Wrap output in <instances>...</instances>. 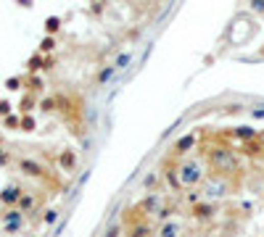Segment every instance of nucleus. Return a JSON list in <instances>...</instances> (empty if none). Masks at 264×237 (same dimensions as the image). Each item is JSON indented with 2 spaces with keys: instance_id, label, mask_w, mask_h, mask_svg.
Segmentation results:
<instances>
[{
  "instance_id": "obj_1",
  "label": "nucleus",
  "mask_w": 264,
  "mask_h": 237,
  "mask_svg": "<svg viewBox=\"0 0 264 237\" xmlns=\"http://www.w3.org/2000/svg\"><path fill=\"white\" fill-rule=\"evenodd\" d=\"M206 158H209L211 169L217 171V177H225V174H235L238 166H241L235 150H230L227 145H225V148H211V150L206 153Z\"/></svg>"
},
{
  "instance_id": "obj_2",
  "label": "nucleus",
  "mask_w": 264,
  "mask_h": 237,
  "mask_svg": "<svg viewBox=\"0 0 264 237\" xmlns=\"http://www.w3.org/2000/svg\"><path fill=\"white\" fill-rule=\"evenodd\" d=\"M175 169H177V177H180L182 187H196L206 179V169L198 158H182Z\"/></svg>"
},
{
  "instance_id": "obj_3",
  "label": "nucleus",
  "mask_w": 264,
  "mask_h": 237,
  "mask_svg": "<svg viewBox=\"0 0 264 237\" xmlns=\"http://www.w3.org/2000/svg\"><path fill=\"white\" fill-rule=\"evenodd\" d=\"M230 195V185L225 182V177H209L204 179V190H201V198H206L209 203L217 198H225Z\"/></svg>"
},
{
  "instance_id": "obj_4",
  "label": "nucleus",
  "mask_w": 264,
  "mask_h": 237,
  "mask_svg": "<svg viewBox=\"0 0 264 237\" xmlns=\"http://www.w3.org/2000/svg\"><path fill=\"white\" fill-rule=\"evenodd\" d=\"M161 205H164V193L161 190H153V193H148L140 203H137V211H143L148 216H156Z\"/></svg>"
},
{
  "instance_id": "obj_5",
  "label": "nucleus",
  "mask_w": 264,
  "mask_h": 237,
  "mask_svg": "<svg viewBox=\"0 0 264 237\" xmlns=\"http://www.w3.org/2000/svg\"><path fill=\"white\" fill-rule=\"evenodd\" d=\"M21 224H24V214H21L19 208H13V211H8V214L3 216V229H6L8 234H11V232H19Z\"/></svg>"
},
{
  "instance_id": "obj_6",
  "label": "nucleus",
  "mask_w": 264,
  "mask_h": 237,
  "mask_svg": "<svg viewBox=\"0 0 264 237\" xmlns=\"http://www.w3.org/2000/svg\"><path fill=\"white\" fill-rule=\"evenodd\" d=\"M214 214H217V205L209 203V200H201V203L193 205V216H196L198 221H211Z\"/></svg>"
},
{
  "instance_id": "obj_7",
  "label": "nucleus",
  "mask_w": 264,
  "mask_h": 237,
  "mask_svg": "<svg viewBox=\"0 0 264 237\" xmlns=\"http://www.w3.org/2000/svg\"><path fill=\"white\" fill-rule=\"evenodd\" d=\"M156 237H182V224L177 219H169V221H164V224L159 227Z\"/></svg>"
},
{
  "instance_id": "obj_8",
  "label": "nucleus",
  "mask_w": 264,
  "mask_h": 237,
  "mask_svg": "<svg viewBox=\"0 0 264 237\" xmlns=\"http://www.w3.org/2000/svg\"><path fill=\"white\" fill-rule=\"evenodd\" d=\"M193 148H196V135H182V137L175 142L172 150H175L177 155H185V153H190Z\"/></svg>"
},
{
  "instance_id": "obj_9",
  "label": "nucleus",
  "mask_w": 264,
  "mask_h": 237,
  "mask_svg": "<svg viewBox=\"0 0 264 237\" xmlns=\"http://www.w3.org/2000/svg\"><path fill=\"white\" fill-rule=\"evenodd\" d=\"M21 195H24V193H21L19 185H8L3 193H0V200H3V203H19Z\"/></svg>"
},
{
  "instance_id": "obj_10",
  "label": "nucleus",
  "mask_w": 264,
  "mask_h": 237,
  "mask_svg": "<svg viewBox=\"0 0 264 237\" xmlns=\"http://www.w3.org/2000/svg\"><path fill=\"white\" fill-rule=\"evenodd\" d=\"M19 169L27 174V177H40V174H42V166L37 161H29V158H24V161L19 164Z\"/></svg>"
},
{
  "instance_id": "obj_11",
  "label": "nucleus",
  "mask_w": 264,
  "mask_h": 237,
  "mask_svg": "<svg viewBox=\"0 0 264 237\" xmlns=\"http://www.w3.org/2000/svg\"><path fill=\"white\" fill-rule=\"evenodd\" d=\"M130 63H132V53H130V50H124V53H119V56L114 58L111 66H114V71H124V69L130 66Z\"/></svg>"
},
{
  "instance_id": "obj_12",
  "label": "nucleus",
  "mask_w": 264,
  "mask_h": 237,
  "mask_svg": "<svg viewBox=\"0 0 264 237\" xmlns=\"http://www.w3.org/2000/svg\"><path fill=\"white\" fill-rule=\"evenodd\" d=\"M232 132H235V137H241L243 142H251V140H256V137H259L254 126H246V124H243V126H235Z\"/></svg>"
},
{
  "instance_id": "obj_13",
  "label": "nucleus",
  "mask_w": 264,
  "mask_h": 237,
  "mask_svg": "<svg viewBox=\"0 0 264 237\" xmlns=\"http://www.w3.org/2000/svg\"><path fill=\"white\" fill-rule=\"evenodd\" d=\"M164 179L169 182V187H172V190H182V185H180V177H177V169H175L172 164H169V166L164 169Z\"/></svg>"
},
{
  "instance_id": "obj_14",
  "label": "nucleus",
  "mask_w": 264,
  "mask_h": 237,
  "mask_svg": "<svg viewBox=\"0 0 264 237\" xmlns=\"http://www.w3.org/2000/svg\"><path fill=\"white\" fill-rule=\"evenodd\" d=\"M114 66H103L101 71H98V76H95V85L101 87V85H108V82H111V79H114Z\"/></svg>"
},
{
  "instance_id": "obj_15",
  "label": "nucleus",
  "mask_w": 264,
  "mask_h": 237,
  "mask_svg": "<svg viewBox=\"0 0 264 237\" xmlns=\"http://www.w3.org/2000/svg\"><path fill=\"white\" fill-rule=\"evenodd\" d=\"M127 237H153V229H151V224H146V221H143V224H135Z\"/></svg>"
},
{
  "instance_id": "obj_16",
  "label": "nucleus",
  "mask_w": 264,
  "mask_h": 237,
  "mask_svg": "<svg viewBox=\"0 0 264 237\" xmlns=\"http://www.w3.org/2000/svg\"><path fill=\"white\" fill-rule=\"evenodd\" d=\"M32 208H37V198L35 195H21L19 198V211L27 214V211H32Z\"/></svg>"
},
{
  "instance_id": "obj_17",
  "label": "nucleus",
  "mask_w": 264,
  "mask_h": 237,
  "mask_svg": "<svg viewBox=\"0 0 264 237\" xmlns=\"http://www.w3.org/2000/svg\"><path fill=\"white\" fill-rule=\"evenodd\" d=\"M58 164H61V166H64V169L69 171V169H71V166L77 164V155H74L71 150H64V153L58 155Z\"/></svg>"
},
{
  "instance_id": "obj_18",
  "label": "nucleus",
  "mask_w": 264,
  "mask_h": 237,
  "mask_svg": "<svg viewBox=\"0 0 264 237\" xmlns=\"http://www.w3.org/2000/svg\"><path fill=\"white\" fill-rule=\"evenodd\" d=\"M264 148H261V142L259 140H251V142H246V145H243V153L246 155H259Z\"/></svg>"
},
{
  "instance_id": "obj_19",
  "label": "nucleus",
  "mask_w": 264,
  "mask_h": 237,
  "mask_svg": "<svg viewBox=\"0 0 264 237\" xmlns=\"http://www.w3.org/2000/svg\"><path fill=\"white\" fill-rule=\"evenodd\" d=\"M172 214H175V205H161V208H159V214H156V219H159L161 224H164V221H169V219H172Z\"/></svg>"
},
{
  "instance_id": "obj_20",
  "label": "nucleus",
  "mask_w": 264,
  "mask_h": 237,
  "mask_svg": "<svg viewBox=\"0 0 264 237\" xmlns=\"http://www.w3.org/2000/svg\"><path fill=\"white\" fill-rule=\"evenodd\" d=\"M56 219H58V211H56V208H48V211H45V216H42L45 224H53Z\"/></svg>"
},
{
  "instance_id": "obj_21",
  "label": "nucleus",
  "mask_w": 264,
  "mask_h": 237,
  "mask_svg": "<svg viewBox=\"0 0 264 237\" xmlns=\"http://www.w3.org/2000/svg\"><path fill=\"white\" fill-rule=\"evenodd\" d=\"M248 114H251V119H259V121H261V119H264V106H254Z\"/></svg>"
},
{
  "instance_id": "obj_22",
  "label": "nucleus",
  "mask_w": 264,
  "mask_h": 237,
  "mask_svg": "<svg viewBox=\"0 0 264 237\" xmlns=\"http://www.w3.org/2000/svg\"><path fill=\"white\" fill-rule=\"evenodd\" d=\"M45 27H48V32H58V27H61V21L56 19V16H51L48 21H45Z\"/></svg>"
},
{
  "instance_id": "obj_23",
  "label": "nucleus",
  "mask_w": 264,
  "mask_h": 237,
  "mask_svg": "<svg viewBox=\"0 0 264 237\" xmlns=\"http://www.w3.org/2000/svg\"><path fill=\"white\" fill-rule=\"evenodd\" d=\"M53 47H56V40H53V37H45V40H42V50H45V53L53 50Z\"/></svg>"
},
{
  "instance_id": "obj_24",
  "label": "nucleus",
  "mask_w": 264,
  "mask_h": 237,
  "mask_svg": "<svg viewBox=\"0 0 264 237\" xmlns=\"http://www.w3.org/2000/svg\"><path fill=\"white\" fill-rule=\"evenodd\" d=\"M156 179H159V174H156V171H151V174H148V177L143 179V187H151V185H153V182H156Z\"/></svg>"
},
{
  "instance_id": "obj_25",
  "label": "nucleus",
  "mask_w": 264,
  "mask_h": 237,
  "mask_svg": "<svg viewBox=\"0 0 264 237\" xmlns=\"http://www.w3.org/2000/svg\"><path fill=\"white\" fill-rule=\"evenodd\" d=\"M29 69H42V61H40V58L35 56L32 61H29Z\"/></svg>"
},
{
  "instance_id": "obj_26",
  "label": "nucleus",
  "mask_w": 264,
  "mask_h": 237,
  "mask_svg": "<svg viewBox=\"0 0 264 237\" xmlns=\"http://www.w3.org/2000/svg\"><path fill=\"white\" fill-rule=\"evenodd\" d=\"M21 126H24V129H32V126H35V119H29V116H27V119L21 121Z\"/></svg>"
},
{
  "instance_id": "obj_27",
  "label": "nucleus",
  "mask_w": 264,
  "mask_h": 237,
  "mask_svg": "<svg viewBox=\"0 0 264 237\" xmlns=\"http://www.w3.org/2000/svg\"><path fill=\"white\" fill-rule=\"evenodd\" d=\"M19 85H21L19 79H8V87H11V90H19Z\"/></svg>"
},
{
  "instance_id": "obj_28",
  "label": "nucleus",
  "mask_w": 264,
  "mask_h": 237,
  "mask_svg": "<svg viewBox=\"0 0 264 237\" xmlns=\"http://www.w3.org/2000/svg\"><path fill=\"white\" fill-rule=\"evenodd\" d=\"M6 124H8V126H19V119H13V116H8V119H6Z\"/></svg>"
},
{
  "instance_id": "obj_29",
  "label": "nucleus",
  "mask_w": 264,
  "mask_h": 237,
  "mask_svg": "<svg viewBox=\"0 0 264 237\" xmlns=\"http://www.w3.org/2000/svg\"><path fill=\"white\" fill-rule=\"evenodd\" d=\"M6 161H8V155H6V150H0V166H3Z\"/></svg>"
},
{
  "instance_id": "obj_30",
  "label": "nucleus",
  "mask_w": 264,
  "mask_h": 237,
  "mask_svg": "<svg viewBox=\"0 0 264 237\" xmlns=\"http://www.w3.org/2000/svg\"><path fill=\"white\" fill-rule=\"evenodd\" d=\"M0 114H8V103H0Z\"/></svg>"
},
{
  "instance_id": "obj_31",
  "label": "nucleus",
  "mask_w": 264,
  "mask_h": 237,
  "mask_svg": "<svg viewBox=\"0 0 264 237\" xmlns=\"http://www.w3.org/2000/svg\"><path fill=\"white\" fill-rule=\"evenodd\" d=\"M106 237H116V227H111V229H108V234Z\"/></svg>"
},
{
  "instance_id": "obj_32",
  "label": "nucleus",
  "mask_w": 264,
  "mask_h": 237,
  "mask_svg": "<svg viewBox=\"0 0 264 237\" xmlns=\"http://www.w3.org/2000/svg\"><path fill=\"white\" fill-rule=\"evenodd\" d=\"M42 237H45V234H42Z\"/></svg>"
}]
</instances>
